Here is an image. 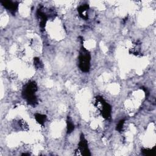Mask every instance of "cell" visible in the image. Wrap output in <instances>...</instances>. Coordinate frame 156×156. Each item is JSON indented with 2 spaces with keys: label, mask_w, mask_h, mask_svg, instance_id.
Here are the masks:
<instances>
[{
  "label": "cell",
  "mask_w": 156,
  "mask_h": 156,
  "mask_svg": "<svg viewBox=\"0 0 156 156\" xmlns=\"http://www.w3.org/2000/svg\"><path fill=\"white\" fill-rule=\"evenodd\" d=\"M37 91V85L34 81H30L27 83L23 88L22 96L27 102L32 106L37 104V98L35 92Z\"/></svg>",
  "instance_id": "1"
},
{
  "label": "cell",
  "mask_w": 156,
  "mask_h": 156,
  "mask_svg": "<svg viewBox=\"0 0 156 156\" xmlns=\"http://www.w3.org/2000/svg\"><path fill=\"white\" fill-rule=\"evenodd\" d=\"M90 60L91 55L89 51L82 46L79 55V66L82 72L87 73L90 71Z\"/></svg>",
  "instance_id": "2"
},
{
  "label": "cell",
  "mask_w": 156,
  "mask_h": 156,
  "mask_svg": "<svg viewBox=\"0 0 156 156\" xmlns=\"http://www.w3.org/2000/svg\"><path fill=\"white\" fill-rule=\"evenodd\" d=\"M96 101L101 103L102 107L101 109V112L102 117L105 119H108L111 117V112H112V107L111 105L105 102V101L103 99L101 96H96Z\"/></svg>",
  "instance_id": "3"
},
{
  "label": "cell",
  "mask_w": 156,
  "mask_h": 156,
  "mask_svg": "<svg viewBox=\"0 0 156 156\" xmlns=\"http://www.w3.org/2000/svg\"><path fill=\"white\" fill-rule=\"evenodd\" d=\"M78 149L82 155L90 156L91 155L90 152L88 147V143L85 138L83 134H81L80 136V141L78 144Z\"/></svg>",
  "instance_id": "4"
},
{
  "label": "cell",
  "mask_w": 156,
  "mask_h": 156,
  "mask_svg": "<svg viewBox=\"0 0 156 156\" xmlns=\"http://www.w3.org/2000/svg\"><path fill=\"white\" fill-rule=\"evenodd\" d=\"M2 5L7 9L13 15L15 14L18 9V2L12 1H1Z\"/></svg>",
  "instance_id": "5"
},
{
  "label": "cell",
  "mask_w": 156,
  "mask_h": 156,
  "mask_svg": "<svg viewBox=\"0 0 156 156\" xmlns=\"http://www.w3.org/2000/svg\"><path fill=\"white\" fill-rule=\"evenodd\" d=\"M37 16L40 20V26L41 29H43L45 26L48 20V16L45 13H44L41 9H38L37 11Z\"/></svg>",
  "instance_id": "6"
},
{
  "label": "cell",
  "mask_w": 156,
  "mask_h": 156,
  "mask_svg": "<svg viewBox=\"0 0 156 156\" xmlns=\"http://www.w3.org/2000/svg\"><path fill=\"white\" fill-rule=\"evenodd\" d=\"M88 9H89V5L88 4H83V5H80L77 8V12L79 14V16L85 20H87L88 19V16L84 15V12H86Z\"/></svg>",
  "instance_id": "7"
},
{
  "label": "cell",
  "mask_w": 156,
  "mask_h": 156,
  "mask_svg": "<svg viewBox=\"0 0 156 156\" xmlns=\"http://www.w3.org/2000/svg\"><path fill=\"white\" fill-rule=\"evenodd\" d=\"M35 118L38 123H39L41 126H43L44 122L46 120V116L45 115L37 113L35 114Z\"/></svg>",
  "instance_id": "8"
},
{
  "label": "cell",
  "mask_w": 156,
  "mask_h": 156,
  "mask_svg": "<svg viewBox=\"0 0 156 156\" xmlns=\"http://www.w3.org/2000/svg\"><path fill=\"white\" fill-rule=\"evenodd\" d=\"M142 154L144 155H147V156H151L154 155L155 154V148L152 149H149V148H143L141 150Z\"/></svg>",
  "instance_id": "9"
},
{
  "label": "cell",
  "mask_w": 156,
  "mask_h": 156,
  "mask_svg": "<svg viewBox=\"0 0 156 156\" xmlns=\"http://www.w3.org/2000/svg\"><path fill=\"white\" fill-rule=\"evenodd\" d=\"M66 124H67V133H70L74 130V126L73 123L72 122L71 119L68 116V118H67Z\"/></svg>",
  "instance_id": "10"
},
{
  "label": "cell",
  "mask_w": 156,
  "mask_h": 156,
  "mask_svg": "<svg viewBox=\"0 0 156 156\" xmlns=\"http://www.w3.org/2000/svg\"><path fill=\"white\" fill-rule=\"evenodd\" d=\"M34 64L37 69H41V68H43V65L42 62L40 61V58L38 57H35L34 58Z\"/></svg>",
  "instance_id": "11"
},
{
  "label": "cell",
  "mask_w": 156,
  "mask_h": 156,
  "mask_svg": "<svg viewBox=\"0 0 156 156\" xmlns=\"http://www.w3.org/2000/svg\"><path fill=\"white\" fill-rule=\"evenodd\" d=\"M125 122V119H121L119 121V122L118 123V124L116 125V130H118V132H121L122 130V128H123V126H124V124Z\"/></svg>",
  "instance_id": "12"
},
{
  "label": "cell",
  "mask_w": 156,
  "mask_h": 156,
  "mask_svg": "<svg viewBox=\"0 0 156 156\" xmlns=\"http://www.w3.org/2000/svg\"><path fill=\"white\" fill-rule=\"evenodd\" d=\"M22 155H29L30 154H26V153H24V154H23Z\"/></svg>",
  "instance_id": "13"
}]
</instances>
